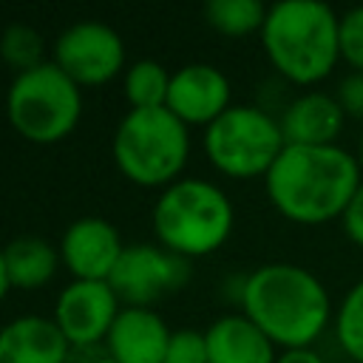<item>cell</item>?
<instances>
[{"label":"cell","mask_w":363,"mask_h":363,"mask_svg":"<svg viewBox=\"0 0 363 363\" xmlns=\"http://www.w3.org/2000/svg\"><path fill=\"white\" fill-rule=\"evenodd\" d=\"M65 363H116L105 343H88V346H71Z\"/></svg>","instance_id":"obj_26"},{"label":"cell","mask_w":363,"mask_h":363,"mask_svg":"<svg viewBox=\"0 0 363 363\" xmlns=\"http://www.w3.org/2000/svg\"><path fill=\"white\" fill-rule=\"evenodd\" d=\"M269 6L261 0H210L204 6V20L213 31L224 37L261 34Z\"/></svg>","instance_id":"obj_19"},{"label":"cell","mask_w":363,"mask_h":363,"mask_svg":"<svg viewBox=\"0 0 363 363\" xmlns=\"http://www.w3.org/2000/svg\"><path fill=\"white\" fill-rule=\"evenodd\" d=\"M170 326L156 309L145 306H122L105 346L116 363H164Z\"/></svg>","instance_id":"obj_14"},{"label":"cell","mask_w":363,"mask_h":363,"mask_svg":"<svg viewBox=\"0 0 363 363\" xmlns=\"http://www.w3.org/2000/svg\"><path fill=\"white\" fill-rule=\"evenodd\" d=\"M238 306L281 352L315 346L335 320L323 281L289 261H269L244 275Z\"/></svg>","instance_id":"obj_1"},{"label":"cell","mask_w":363,"mask_h":363,"mask_svg":"<svg viewBox=\"0 0 363 363\" xmlns=\"http://www.w3.org/2000/svg\"><path fill=\"white\" fill-rule=\"evenodd\" d=\"M57 247H60L62 267L71 272V278L108 281L128 244L122 241L119 230L108 218L82 216L65 227Z\"/></svg>","instance_id":"obj_11"},{"label":"cell","mask_w":363,"mask_h":363,"mask_svg":"<svg viewBox=\"0 0 363 363\" xmlns=\"http://www.w3.org/2000/svg\"><path fill=\"white\" fill-rule=\"evenodd\" d=\"M335 340L354 360L363 363V278H357L335 309Z\"/></svg>","instance_id":"obj_20"},{"label":"cell","mask_w":363,"mask_h":363,"mask_svg":"<svg viewBox=\"0 0 363 363\" xmlns=\"http://www.w3.org/2000/svg\"><path fill=\"white\" fill-rule=\"evenodd\" d=\"M340 230H343V235H346L354 247L363 250V182H360L357 193L352 196L349 207H346L343 216H340Z\"/></svg>","instance_id":"obj_25"},{"label":"cell","mask_w":363,"mask_h":363,"mask_svg":"<svg viewBox=\"0 0 363 363\" xmlns=\"http://www.w3.org/2000/svg\"><path fill=\"white\" fill-rule=\"evenodd\" d=\"M360 182L357 156L343 145H286L264 176V190L275 213L286 221L318 227L335 218L340 221Z\"/></svg>","instance_id":"obj_2"},{"label":"cell","mask_w":363,"mask_h":363,"mask_svg":"<svg viewBox=\"0 0 363 363\" xmlns=\"http://www.w3.org/2000/svg\"><path fill=\"white\" fill-rule=\"evenodd\" d=\"M119 173L139 187H159L182 179L190 159V128L167 108L128 111L111 139Z\"/></svg>","instance_id":"obj_5"},{"label":"cell","mask_w":363,"mask_h":363,"mask_svg":"<svg viewBox=\"0 0 363 363\" xmlns=\"http://www.w3.org/2000/svg\"><path fill=\"white\" fill-rule=\"evenodd\" d=\"M0 60L14 68V74L31 71L45 60V40L37 28L26 26V23H11L3 28L0 34Z\"/></svg>","instance_id":"obj_21"},{"label":"cell","mask_w":363,"mask_h":363,"mask_svg":"<svg viewBox=\"0 0 363 363\" xmlns=\"http://www.w3.org/2000/svg\"><path fill=\"white\" fill-rule=\"evenodd\" d=\"M284 147L278 116L261 105H230L204 128V153L230 179H264Z\"/></svg>","instance_id":"obj_7"},{"label":"cell","mask_w":363,"mask_h":363,"mask_svg":"<svg viewBox=\"0 0 363 363\" xmlns=\"http://www.w3.org/2000/svg\"><path fill=\"white\" fill-rule=\"evenodd\" d=\"M71 343L45 315H17L0 326V363H65Z\"/></svg>","instance_id":"obj_15"},{"label":"cell","mask_w":363,"mask_h":363,"mask_svg":"<svg viewBox=\"0 0 363 363\" xmlns=\"http://www.w3.org/2000/svg\"><path fill=\"white\" fill-rule=\"evenodd\" d=\"M54 65H60L79 88L105 85L125 74V43L119 31L102 20H77L54 40Z\"/></svg>","instance_id":"obj_8"},{"label":"cell","mask_w":363,"mask_h":363,"mask_svg":"<svg viewBox=\"0 0 363 363\" xmlns=\"http://www.w3.org/2000/svg\"><path fill=\"white\" fill-rule=\"evenodd\" d=\"M170 77L159 60H136L125 68L122 74V91L130 105V111H150V108H164L167 105V91H170Z\"/></svg>","instance_id":"obj_18"},{"label":"cell","mask_w":363,"mask_h":363,"mask_svg":"<svg viewBox=\"0 0 363 363\" xmlns=\"http://www.w3.org/2000/svg\"><path fill=\"white\" fill-rule=\"evenodd\" d=\"M11 128L34 145H57L74 133L82 116V88L51 60L14 74L6 94Z\"/></svg>","instance_id":"obj_6"},{"label":"cell","mask_w":363,"mask_h":363,"mask_svg":"<svg viewBox=\"0 0 363 363\" xmlns=\"http://www.w3.org/2000/svg\"><path fill=\"white\" fill-rule=\"evenodd\" d=\"M278 125L286 145H303V147L340 145L337 139L346 128V113L335 99V94L309 88L292 96L281 108Z\"/></svg>","instance_id":"obj_13"},{"label":"cell","mask_w":363,"mask_h":363,"mask_svg":"<svg viewBox=\"0 0 363 363\" xmlns=\"http://www.w3.org/2000/svg\"><path fill=\"white\" fill-rule=\"evenodd\" d=\"M340 60L363 74V6L340 14Z\"/></svg>","instance_id":"obj_22"},{"label":"cell","mask_w":363,"mask_h":363,"mask_svg":"<svg viewBox=\"0 0 363 363\" xmlns=\"http://www.w3.org/2000/svg\"><path fill=\"white\" fill-rule=\"evenodd\" d=\"M233 85L227 74L213 62H187L173 71L167 91V111L190 125H213L233 102Z\"/></svg>","instance_id":"obj_12"},{"label":"cell","mask_w":363,"mask_h":363,"mask_svg":"<svg viewBox=\"0 0 363 363\" xmlns=\"http://www.w3.org/2000/svg\"><path fill=\"white\" fill-rule=\"evenodd\" d=\"M6 272L11 289H40L54 281L57 269L62 267L60 247L40 235H17L3 244Z\"/></svg>","instance_id":"obj_17"},{"label":"cell","mask_w":363,"mask_h":363,"mask_svg":"<svg viewBox=\"0 0 363 363\" xmlns=\"http://www.w3.org/2000/svg\"><path fill=\"white\" fill-rule=\"evenodd\" d=\"M190 281V261L164 250L162 244H128L108 284L122 306L153 309L162 298Z\"/></svg>","instance_id":"obj_9"},{"label":"cell","mask_w":363,"mask_h":363,"mask_svg":"<svg viewBox=\"0 0 363 363\" xmlns=\"http://www.w3.org/2000/svg\"><path fill=\"white\" fill-rule=\"evenodd\" d=\"M164 363H207V337L199 329H173Z\"/></svg>","instance_id":"obj_23"},{"label":"cell","mask_w":363,"mask_h":363,"mask_svg":"<svg viewBox=\"0 0 363 363\" xmlns=\"http://www.w3.org/2000/svg\"><path fill=\"white\" fill-rule=\"evenodd\" d=\"M354 156H357V164H360V170H363V125H360V136H357V150H354Z\"/></svg>","instance_id":"obj_29"},{"label":"cell","mask_w":363,"mask_h":363,"mask_svg":"<svg viewBox=\"0 0 363 363\" xmlns=\"http://www.w3.org/2000/svg\"><path fill=\"white\" fill-rule=\"evenodd\" d=\"M335 99L340 102L346 119H357L363 125V74L360 71H349L335 91Z\"/></svg>","instance_id":"obj_24"},{"label":"cell","mask_w":363,"mask_h":363,"mask_svg":"<svg viewBox=\"0 0 363 363\" xmlns=\"http://www.w3.org/2000/svg\"><path fill=\"white\" fill-rule=\"evenodd\" d=\"M9 289H11V284H9V272H6V258H3V244H0V303H3V298L9 295Z\"/></svg>","instance_id":"obj_28"},{"label":"cell","mask_w":363,"mask_h":363,"mask_svg":"<svg viewBox=\"0 0 363 363\" xmlns=\"http://www.w3.org/2000/svg\"><path fill=\"white\" fill-rule=\"evenodd\" d=\"M122 301L108 281H77L71 278L54 301V323L71 346L105 343Z\"/></svg>","instance_id":"obj_10"},{"label":"cell","mask_w":363,"mask_h":363,"mask_svg":"<svg viewBox=\"0 0 363 363\" xmlns=\"http://www.w3.org/2000/svg\"><path fill=\"white\" fill-rule=\"evenodd\" d=\"M261 48L281 79L309 91L340 62V14L320 0L272 3Z\"/></svg>","instance_id":"obj_3"},{"label":"cell","mask_w":363,"mask_h":363,"mask_svg":"<svg viewBox=\"0 0 363 363\" xmlns=\"http://www.w3.org/2000/svg\"><path fill=\"white\" fill-rule=\"evenodd\" d=\"M275 363H326V360L315 346H309V349H284L278 352Z\"/></svg>","instance_id":"obj_27"},{"label":"cell","mask_w":363,"mask_h":363,"mask_svg":"<svg viewBox=\"0 0 363 363\" xmlns=\"http://www.w3.org/2000/svg\"><path fill=\"white\" fill-rule=\"evenodd\" d=\"M150 221L156 244L193 261L227 244L235 227V207L218 184L182 176L159 190Z\"/></svg>","instance_id":"obj_4"},{"label":"cell","mask_w":363,"mask_h":363,"mask_svg":"<svg viewBox=\"0 0 363 363\" xmlns=\"http://www.w3.org/2000/svg\"><path fill=\"white\" fill-rule=\"evenodd\" d=\"M207 363H275V343L244 315L227 312L207 329Z\"/></svg>","instance_id":"obj_16"}]
</instances>
